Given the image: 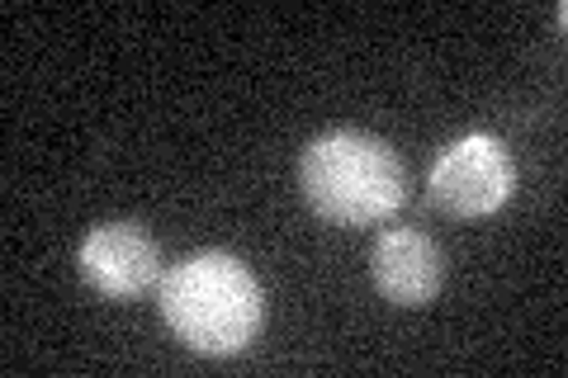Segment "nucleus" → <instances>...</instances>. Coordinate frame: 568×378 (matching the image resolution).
Instances as JSON below:
<instances>
[{"mask_svg":"<svg viewBox=\"0 0 568 378\" xmlns=\"http://www.w3.org/2000/svg\"><path fill=\"white\" fill-rule=\"evenodd\" d=\"M298 190L332 227L384 223L407 204V166L394 142L361 129L313 137L298 156Z\"/></svg>","mask_w":568,"mask_h":378,"instance_id":"1","label":"nucleus"},{"mask_svg":"<svg viewBox=\"0 0 568 378\" xmlns=\"http://www.w3.org/2000/svg\"><path fill=\"white\" fill-rule=\"evenodd\" d=\"M162 317L175 340L200 355H237L265 321V294L252 265L227 251H194L162 279Z\"/></svg>","mask_w":568,"mask_h":378,"instance_id":"2","label":"nucleus"},{"mask_svg":"<svg viewBox=\"0 0 568 378\" xmlns=\"http://www.w3.org/2000/svg\"><path fill=\"white\" fill-rule=\"evenodd\" d=\"M517 190V161L493 133H469L450 142L432 166V204L455 218H488Z\"/></svg>","mask_w":568,"mask_h":378,"instance_id":"3","label":"nucleus"},{"mask_svg":"<svg viewBox=\"0 0 568 378\" xmlns=\"http://www.w3.org/2000/svg\"><path fill=\"white\" fill-rule=\"evenodd\" d=\"M77 269L100 298H142L162 279V246L142 223H100L81 242Z\"/></svg>","mask_w":568,"mask_h":378,"instance_id":"4","label":"nucleus"},{"mask_svg":"<svg viewBox=\"0 0 568 378\" xmlns=\"http://www.w3.org/2000/svg\"><path fill=\"white\" fill-rule=\"evenodd\" d=\"M369 279L398 308H422L446 284V251L417 227H388L369 251Z\"/></svg>","mask_w":568,"mask_h":378,"instance_id":"5","label":"nucleus"}]
</instances>
